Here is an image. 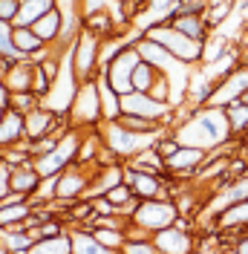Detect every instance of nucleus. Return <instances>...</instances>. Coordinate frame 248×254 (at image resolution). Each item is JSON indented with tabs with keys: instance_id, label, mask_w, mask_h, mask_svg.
Segmentation results:
<instances>
[{
	"instance_id": "obj_23",
	"label": "nucleus",
	"mask_w": 248,
	"mask_h": 254,
	"mask_svg": "<svg viewBox=\"0 0 248 254\" xmlns=\"http://www.w3.org/2000/svg\"><path fill=\"white\" fill-rule=\"evenodd\" d=\"M52 9H55V0H20V12L12 26H32Z\"/></svg>"
},
{
	"instance_id": "obj_20",
	"label": "nucleus",
	"mask_w": 248,
	"mask_h": 254,
	"mask_svg": "<svg viewBox=\"0 0 248 254\" xmlns=\"http://www.w3.org/2000/svg\"><path fill=\"white\" fill-rule=\"evenodd\" d=\"M32 32H35L47 47H58V44H61V32H63V15L58 9H52V12H47L41 20L32 23Z\"/></svg>"
},
{
	"instance_id": "obj_45",
	"label": "nucleus",
	"mask_w": 248,
	"mask_h": 254,
	"mask_svg": "<svg viewBox=\"0 0 248 254\" xmlns=\"http://www.w3.org/2000/svg\"><path fill=\"white\" fill-rule=\"evenodd\" d=\"M6 110H9V107H6ZM6 110H0V119H3V116H6Z\"/></svg>"
},
{
	"instance_id": "obj_6",
	"label": "nucleus",
	"mask_w": 248,
	"mask_h": 254,
	"mask_svg": "<svg viewBox=\"0 0 248 254\" xmlns=\"http://www.w3.org/2000/svg\"><path fill=\"white\" fill-rule=\"evenodd\" d=\"M69 125L78 130H95V127L104 122V113H101V93H98V81H81L75 98L69 104L66 113Z\"/></svg>"
},
{
	"instance_id": "obj_37",
	"label": "nucleus",
	"mask_w": 248,
	"mask_h": 254,
	"mask_svg": "<svg viewBox=\"0 0 248 254\" xmlns=\"http://www.w3.org/2000/svg\"><path fill=\"white\" fill-rule=\"evenodd\" d=\"M9 176H12V165L6 162V159H0V199L12 190V182H9Z\"/></svg>"
},
{
	"instance_id": "obj_10",
	"label": "nucleus",
	"mask_w": 248,
	"mask_h": 254,
	"mask_svg": "<svg viewBox=\"0 0 248 254\" xmlns=\"http://www.w3.org/2000/svg\"><path fill=\"white\" fill-rule=\"evenodd\" d=\"M122 113L127 116H141V119H150V122H159V125H171L173 119V104H165V101H156L153 95L147 93H130L122 95Z\"/></svg>"
},
{
	"instance_id": "obj_8",
	"label": "nucleus",
	"mask_w": 248,
	"mask_h": 254,
	"mask_svg": "<svg viewBox=\"0 0 248 254\" xmlns=\"http://www.w3.org/2000/svg\"><path fill=\"white\" fill-rule=\"evenodd\" d=\"M124 182L130 185L136 199H165L171 196V179L156 171H144L133 162H124Z\"/></svg>"
},
{
	"instance_id": "obj_7",
	"label": "nucleus",
	"mask_w": 248,
	"mask_h": 254,
	"mask_svg": "<svg viewBox=\"0 0 248 254\" xmlns=\"http://www.w3.org/2000/svg\"><path fill=\"white\" fill-rule=\"evenodd\" d=\"M69 55L78 81H93L101 72V38H95L93 32H78L75 41L69 44Z\"/></svg>"
},
{
	"instance_id": "obj_1",
	"label": "nucleus",
	"mask_w": 248,
	"mask_h": 254,
	"mask_svg": "<svg viewBox=\"0 0 248 254\" xmlns=\"http://www.w3.org/2000/svg\"><path fill=\"white\" fill-rule=\"evenodd\" d=\"M173 139L185 147H199L205 153L217 150L222 144H228L234 139L231 127H228V116L222 107H196L187 113V119H182L179 125H173L171 130Z\"/></svg>"
},
{
	"instance_id": "obj_14",
	"label": "nucleus",
	"mask_w": 248,
	"mask_h": 254,
	"mask_svg": "<svg viewBox=\"0 0 248 254\" xmlns=\"http://www.w3.org/2000/svg\"><path fill=\"white\" fill-rule=\"evenodd\" d=\"M205 150H199V147H179L173 156L165 159V174H168V179H173V182H190L193 179V174H196V168H199L202 162H205Z\"/></svg>"
},
{
	"instance_id": "obj_38",
	"label": "nucleus",
	"mask_w": 248,
	"mask_h": 254,
	"mask_svg": "<svg viewBox=\"0 0 248 254\" xmlns=\"http://www.w3.org/2000/svg\"><path fill=\"white\" fill-rule=\"evenodd\" d=\"M9 90H6V84H3V78H0V110H6L9 107Z\"/></svg>"
},
{
	"instance_id": "obj_41",
	"label": "nucleus",
	"mask_w": 248,
	"mask_h": 254,
	"mask_svg": "<svg viewBox=\"0 0 248 254\" xmlns=\"http://www.w3.org/2000/svg\"><path fill=\"white\" fill-rule=\"evenodd\" d=\"M240 49H243V61H248V38L240 44Z\"/></svg>"
},
{
	"instance_id": "obj_39",
	"label": "nucleus",
	"mask_w": 248,
	"mask_h": 254,
	"mask_svg": "<svg viewBox=\"0 0 248 254\" xmlns=\"http://www.w3.org/2000/svg\"><path fill=\"white\" fill-rule=\"evenodd\" d=\"M234 246H237V252H240V254H248V231H246V234H243L240 240H237Z\"/></svg>"
},
{
	"instance_id": "obj_35",
	"label": "nucleus",
	"mask_w": 248,
	"mask_h": 254,
	"mask_svg": "<svg viewBox=\"0 0 248 254\" xmlns=\"http://www.w3.org/2000/svg\"><path fill=\"white\" fill-rule=\"evenodd\" d=\"M179 147H182V144L176 142V139H173L171 133H165V136H159V142L153 144V150H156V153H159V156H162V159L173 156V153H176Z\"/></svg>"
},
{
	"instance_id": "obj_27",
	"label": "nucleus",
	"mask_w": 248,
	"mask_h": 254,
	"mask_svg": "<svg viewBox=\"0 0 248 254\" xmlns=\"http://www.w3.org/2000/svg\"><path fill=\"white\" fill-rule=\"evenodd\" d=\"M90 231H93V237L101 243V246H107V249H116V252H122V246L127 243L130 237V225L127 228H107V225H87Z\"/></svg>"
},
{
	"instance_id": "obj_24",
	"label": "nucleus",
	"mask_w": 248,
	"mask_h": 254,
	"mask_svg": "<svg viewBox=\"0 0 248 254\" xmlns=\"http://www.w3.org/2000/svg\"><path fill=\"white\" fill-rule=\"evenodd\" d=\"M12 47L20 58H29L32 52H38V49H44L47 44L32 32V26H12Z\"/></svg>"
},
{
	"instance_id": "obj_33",
	"label": "nucleus",
	"mask_w": 248,
	"mask_h": 254,
	"mask_svg": "<svg viewBox=\"0 0 248 254\" xmlns=\"http://www.w3.org/2000/svg\"><path fill=\"white\" fill-rule=\"evenodd\" d=\"M9 107L26 116L29 110H35V107H41V98H38L35 93H12V95H9Z\"/></svg>"
},
{
	"instance_id": "obj_15",
	"label": "nucleus",
	"mask_w": 248,
	"mask_h": 254,
	"mask_svg": "<svg viewBox=\"0 0 248 254\" xmlns=\"http://www.w3.org/2000/svg\"><path fill=\"white\" fill-rule=\"evenodd\" d=\"M35 211V202L23 193H15L9 190L3 199H0V228H17L32 217Z\"/></svg>"
},
{
	"instance_id": "obj_29",
	"label": "nucleus",
	"mask_w": 248,
	"mask_h": 254,
	"mask_svg": "<svg viewBox=\"0 0 248 254\" xmlns=\"http://www.w3.org/2000/svg\"><path fill=\"white\" fill-rule=\"evenodd\" d=\"M234 9H237V3L234 0H208V6H205V20H208V26L211 29H217V26H222L225 20H228V15H231Z\"/></svg>"
},
{
	"instance_id": "obj_22",
	"label": "nucleus",
	"mask_w": 248,
	"mask_h": 254,
	"mask_svg": "<svg viewBox=\"0 0 248 254\" xmlns=\"http://www.w3.org/2000/svg\"><path fill=\"white\" fill-rule=\"evenodd\" d=\"M95 81H98V93H101V113H104V122H119V119H122V95L110 87V81L104 78V72H98Z\"/></svg>"
},
{
	"instance_id": "obj_3",
	"label": "nucleus",
	"mask_w": 248,
	"mask_h": 254,
	"mask_svg": "<svg viewBox=\"0 0 248 254\" xmlns=\"http://www.w3.org/2000/svg\"><path fill=\"white\" fill-rule=\"evenodd\" d=\"M127 220H130L133 231H141V234L153 237L156 231H162V228H168V225L179 220V208H176L171 196H165V199H139Z\"/></svg>"
},
{
	"instance_id": "obj_4",
	"label": "nucleus",
	"mask_w": 248,
	"mask_h": 254,
	"mask_svg": "<svg viewBox=\"0 0 248 254\" xmlns=\"http://www.w3.org/2000/svg\"><path fill=\"white\" fill-rule=\"evenodd\" d=\"M144 38L156 41L159 47H165L173 58H179L187 66H199L202 58H205V44L202 41H193L182 32H176L171 23H156V26H147L144 29Z\"/></svg>"
},
{
	"instance_id": "obj_9",
	"label": "nucleus",
	"mask_w": 248,
	"mask_h": 254,
	"mask_svg": "<svg viewBox=\"0 0 248 254\" xmlns=\"http://www.w3.org/2000/svg\"><path fill=\"white\" fill-rule=\"evenodd\" d=\"M153 246L159 254H193L196 252V246H199V240L193 234V228H190V222L187 217H179V220L168 225V228H162V231H156L153 234Z\"/></svg>"
},
{
	"instance_id": "obj_21",
	"label": "nucleus",
	"mask_w": 248,
	"mask_h": 254,
	"mask_svg": "<svg viewBox=\"0 0 248 254\" xmlns=\"http://www.w3.org/2000/svg\"><path fill=\"white\" fill-rule=\"evenodd\" d=\"M69 237H72V254H122V252H116V249L101 246V243L93 237V231H90L87 225L69 228Z\"/></svg>"
},
{
	"instance_id": "obj_25",
	"label": "nucleus",
	"mask_w": 248,
	"mask_h": 254,
	"mask_svg": "<svg viewBox=\"0 0 248 254\" xmlns=\"http://www.w3.org/2000/svg\"><path fill=\"white\" fill-rule=\"evenodd\" d=\"M0 240L9 249V254H29L32 243H35V237L23 225H17V228H0Z\"/></svg>"
},
{
	"instance_id": "obj_30",
	"label": "nucleus",
	"mask_w": 248,
	"mask_h": 254,
	"mask_svg": "<svg viewBox=\"0 0 248 254\" xmlns=\"http://www.w3.org/2000/svg\"><path fill=\"white\" fill-rule=\"evenodd\" d=\"M162 72L156 69L153 64H147V61H141L136 69H133V90L136 93H150V87L156 84V78H159Z\"/></svg>"
},
{
	"instance_id": "obj_36",
	"label": "nucleus",
	"mask_w": 248,
	"mask_h": 254,
	"mask_svg": "<svg viewBox=\"0 0 248 254\" xmlns=\"http://www.w3.org/2000/svg\"><path fill=\"white\" fill-rule=\"evenodd\" d=\"M17 12H20V0H0V20L3 23H15Z\"/></svg>"
},
{
	"instance_id": "obj_16",
	"label": "nucleus",
	"mask_w": 248,
	"mask_h": 254,
	"mask_svg": "<svg viewBox=\"0 0 248 254\" xmlns=\"http://www.w3.org/2000/svg\"><path fill=\"white\" fill-rule=\"evenodd\" d=\"M168 23H171L176 32H182V35L193 38V41H202V44H205V41L211 38V32H214L208 26V20H205L202 12H179V15H173Z\"/></svg>"
},
{
	"instance_id": "obj_5",
	"label": "nucleus",
	"mask_w": 248,
	"mask_h": 254,
	"mask_svg": "<svg viewBox=\"0 0 248 254\" xmlns=\"http://www.w3.org/2000/svg\"><path fill=\"white\" fill-rule=\"evenodd\" d=\"M81 136H84V130L69 127L66 133H61V136H58V142H55V147H52L49 153L32 159V165H35V171L41 174V179L58 176L61 171H66L69 165H75L78 147H81Z\"/></svg>"
},
{
	"instance_id": "obj_28",
	"label": "nucleus",
	"mask_w": 248,
	"mask_h": 254,
	"mask_svg": "<svg viewBox=\"0 0 248 254\" xmlns=\"http://www.w3.org/2000/svg\"><path fill=\"white\" fill-rule=\"evenodd\" d=\"M225 116H228V127H231L234 139H246L248 136V104L234 101V104L225 107Z\"/></svg>"
},
{
	"instance_id": "obj_31",
	"label": "nucleus",
	"mask_w": 248,
	"mask_h": 254,
	"mask_svg": "<svg viewBox=\"0 0 248 254\" xmlns=\"http://www.w3.org/2000/svg\"><path fill=\"white\" fill-rule=\"evenodd\" d=\"M122 254H159V252H156L150 234H141V231H133L130 228V237L122 246Z\"/></svg>"
},
{
	"instance_id": "obj_12",
	"label": "nucleus",
	"mask_w": 248,
	"mask_h": 254,
	"mask_svg": "<svg viewBox=\"0 0 248 254\" xmlns=\"http://www.w3.org/2000/svg\"><path fill=\"white\" fill-rule=\"evenodd\" d=\"M139 64H141L139 49L127 47L124 52H119V55H116V58H113L101 72H104V78L110 81V87H113L119 95H124V93H130V90H133V69H136Z\"/></svg>"
},
{
	"instance_id": "obj_43",
	"label": "nucleus",
	"mask_w": 248,
	"mask_h": 254,
	"mask_svg": "<svg viewBox=\"0 0 248 254\" xmlns=\"http://www.w3.org/2000/svg\"><path fill=\"white\" fill-rule=\"evenodd\" d=\"M0 254H9V249H6V246H3V240H0Z\"/></svg>"
},
{
	"instance_id": "obj_34",
	"label": "nucleus",
	"mask_w": 248,
	"mask_h": 254,
	"mask_svg": "<svg viewBox=\"0 0 248 254\" xmlns=\"http://www.w3.org/2000/svg\"><path fill=\"white\" fill-rule=\"evenodd\" d=\"M0 55L9 61H23L12 47V23H3V20H0Z\"/></svg>"
},
{
	"instance_id": "obj_19",
	"label": "nucleus",
	"mask_w": 248,
	"mask_h": 254,
	"mask_svg": "<svg viewBox=\"0 0 248 254\" xmlns=\"http://www.w3.org/2000/svg\"><path fill=\"white\" fill-rule=\"evenodd\" d=\"M9 182H12V190L15 193H23V196H35L38 188H41V174L35 171V165L26 162V165H15L12 168V176H9Z\"/></svg>"
},
{
	"instance_id": "obj_42",
	"label": "nucleus",
	"mask_w": 248,
	"mask_h": 254,
	"mask_svg": "<svg viewBox=\"0 0 248 254\" xmlns=\"http://www.w3.org/2000/svg\"><path fill=\"white\" fill-rule=\"evenodd\" d=\"M110 3H116V6H124V3H133V0H110Z\"/></svg>"
},
{
	"instance_id": "obj_17",
	"label": "nucleus",
	"mask_w": 248,
	"mask_h": 254,
	"mask_svg": "<svg viewBox=\"0 0 248 254\" xmlns=\"http://www.w3.org/2000/svg\"><path fill=\"white\" fill-rule=\"evenodd\" d=\"M3 84H6L9 93H32V87H35V64H29L26 58L15 61L9 66V72L3 75Z\"/></svg>"
},
{
	"instance_id": "obj_2",
	"label": "nucleus",
	"mask_w": 248,
	"mask_h": 254,
	"mask_svg": "<svg viewBox=\"0 0 248 254\" xmlns=\"http://www.w3.org/2000/svg\"><path fill=\"white\" fill-rule=\"evenodd\" d=\"M98 136H101L104 147L119 162H133L139 153L150 150L159 142V136H165V133H133V130L122 127L119 122H101L98 125Z\"/></svg>"
},
{
	"instance_id": "obj_11",
	"label": "nucleus",
	"mask_w": 248,
	"mask_h": 254,
	"mask_svg": "<svg viewBox=\"0 0 248 254\" xmlns=\"http://www.w3.org/2000/svg\"><path fill=\"white\" fill-rule=\"evenodd\" d=\"M90 179H93V168L69 165L66 171H61V174L55 176V199L52 202L72 205L78 199H84V193L90 188Z\"/></svg>"
},
{
	"instance_id": "obj_18",
	"label": "nucleus",
	"mask_w": 248,
	"mask_h": 254,
	"mask_svg": "<svg viewBox=\"0 0 248 254\" xmlns=\"http://www.w3.org/2000/svg\"><path fill=\"white\" fill-rule=\"evenodd\" d=\"M26 142V130H23V113L17 110H6V116L0 119V150L15 147V144Z\"/></svg>"
},
{
	"instance_id": "obj_32",
	"label": "nucleus",
	"mask_w": 248,
	"mask_h": 254,
	"mask_svg": "<svg viewBox=\"0 0 248 254\" xmlns=\"http://www.w3.org/2000/svg\"><path fill=\"white\" fill-rule=\"evenodd\" d=\"M119 125L127 127V130H133V133H168V127L165 125L150 122V119H141V116H127V113H122Z\"/></svg>"
},
{
	"instance_id": "obj_26",
	"label": "nucleus",
	"mask_w": 248,
	"mask_h": 254,
	"mask_svg": "<svg viewBox=\"0 0 248 254\" xmlns=\"http://www.w3.org/2000/svg\"><path fill=\"white\" fill-rule=\"evenodd\" d=\"M29 254H72V237H69V231H63L58 237L35 240Z\"/></svg>"
},
{
	"instance_id": "obj_44",
	"label": "nucleus",
	"mask_w": 248,
	"mask_h": 254,
	"mask_svg": "<svg viewBox=\"0 0 248 254\" xmlns=\"http://www.w3.org/2000/svg\"><path fill=\"white\" fill-rule=\"evenodd\" d=\"M240 101H243V104H248V93H246V95H243V98H240Z\"/></svg>"
},
{
	"instance_id": "obj_13",
	"label": "nucleus",
	"mask_w": 248,
	"mask_h": 254,
	"mask_svg": "<svg viewBox=\"0 0 248 254\" xmlns=\"http://www.w3.org/2000/svg\"><path fill=\"white\" fill-rule=\"evenodd\" d=\"M246 93H248V61H243L240 66H234L225 78L217 81L214 93L208 98V107H222L225 110L228 104L240 101Z\"/></svg>"
},
{
	"instance_id": "obj_40",
	"label": "nucleus",
	"mask_w": 248,
	"mask_h": 254,
	"mask_svg": "<svg viewBox=\"0 0 248 254\" xmlns=\"http://www.w3.org/2000/svg\"><path fill=\"white\" fill-rule=\"evenodd\" d=\"M217 254H240V252H237V246H219Z\"/></svg>"
}]
</instances>
